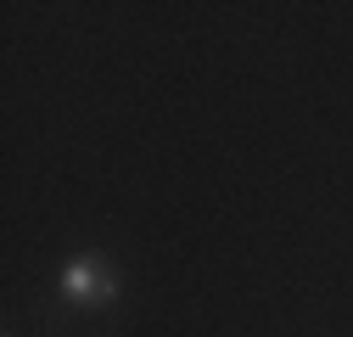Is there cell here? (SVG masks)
Here are the masks:
<instances>
[{
  "label": "cell",
  "instance_id": "cell-1",
  "mask_svg": "<svg viewBox=\"0 0 353 337\" xmlns=\"http://www.w3.org/2000/svg\"><path fill=\"white\" fill-rule=\"evenodd\" d=\"M62 292L68 304H112L118 298V276L107 259H73L62 270Z\"/></svg>",
  "mask_w": 353,
  "mask_h": 337
}]
</instances>
